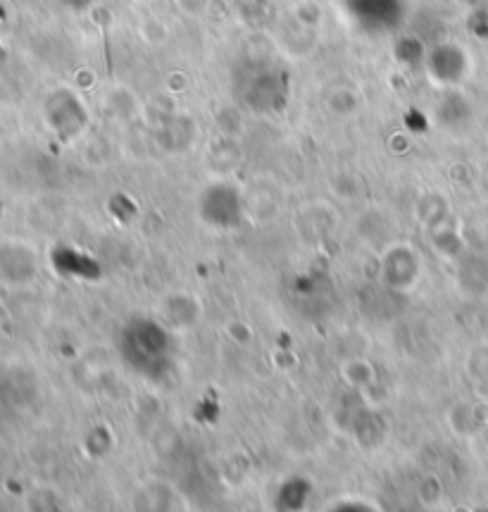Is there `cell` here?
Instances as JSON below:
<instances>
[{
	"label": "cell",
	"instance_id": "6da1fadb",
	"mask_svg": "<svg viewBox=\"0 0 488 512\" xmlns=\"http://www.w3.org/2000/svg\"><path fill=\"white\" fill-rule=\"evenodd\" d=\"M120 351L127 365L139 377L160 379L172 367L174 343L172 332L162 320L134 317L124 324L120 334Z\"/></svg>",
	"mask_w": 488,
	"mask_h": 512
},
{
	"label": "cell",
	"instance_id": "7a4b0ae2",
	"mask_svg": "<svg viewBox=\"0 0 488 512\" xmlns=\"http://www.w3.org/2000/svg\"><path fill=\"white\" fill-rule=\"evenodd\" d=\"M419 274H422V262H419V255L412 253L410 248L398 246L386 253L384 265H381V277H384L386 286H391L393 291L412 289L419 282Z\"/></svg>",
	"mask_w": 488,
	"mask_h": 512
},
{
	"label": "cell",
	"instance_id": "3957f363",
	"mask_svg": "<svg viewBox=\"0 0 488 512\" xmlns=\"http://www.w3.org/2000/svg\"><path fill=\"white\" fill-rule=\"evenodd\" d=\"M343 377H346V382L353 386V389H360L365 391L372 386L374 382H377V372H374V367L369 365L367 360H350L343 365Z\"/></svg>",
	"mask_w": 488,
	"mask_h": 512
}]
</instances>
